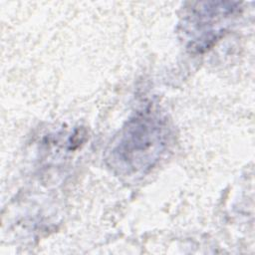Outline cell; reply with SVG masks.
<instances>
[{"mask_svg":"<svg viewBox=\"0 0 255 255\" xmlns=\"http://www.w3.org/2000/svg\"><path fill=\"white\" fill-rule=\"evenodd\" d=\"M163 121L149 115L131 120L110 151L112 166L125 175L144 172L157 160L166 144Z\"/></svg>","mask_w":255,"mask_h":255,"instance_id":"6da1fadb","label":"cell"}]
</instances>
